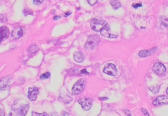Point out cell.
<instances>
[{
    "label": "cell",
    "instance_id": "1",
    "mask_svg": "<svg viewBox=\"0 0 168 116\" xmlns=\"http://www.w3.org/2000/svg\"><path fill=\"white\" fill-rule=\"evenodd\" d=\"M29 103L24 100H16L11 106L12 111L18 116H25L29 111Z\"/></svg>",
    "mask_w": 168,
    "mask_h": 116
},
{
    "label": "cell",
    "instance_id": "2",
    "mask_svg": "<svg viewBox=\"0 0 168 116\" xmlns=\"http://www.w3.org/2000/svg\"><path fill=\"white\" fill-rule=\"evenodd\" d=\"M100 41L99 37L97 35H91L88 36L87 42L85 44V48L88 50H92L97 46Z\"/></svg>",
    "mask_w": 168,
    "mask_h": 116
},
{
    "label": "cell",
    "instance_id": "3",
    "mask_svg": "<svg viewBox=\"0 0 168 116\" xmlns=\"http://www.w3.org/2000/svg\"><path fill=\"white\" fill-rule=\"evenodd\" d=\"M107 23L105 20H99L96 18H94L91 20V29L94 31L99 32H101V30L103 29V28L106 26Z\"/></svg>",
    "mask_w": 168,
    "mask_h": 116
},
{
    "label": "cell",
    "instance_id": "4",
    "mask_svg": "<svg viewBox=\"0 0 168 116\" xmlns=\"http://www.w3.org/2000/svg\"><path fill=\"white\" fill-rule=\"evenodd\" d=\"M85 86V80L84 79H80L77 81L72 87V93L75 95L81 94L84 91Z\"/></svg>",
    "mask_w": 168,
    "mask_h": 116
},
{
    "label": "cell",
    "instance_id": "5",
    "mask_svg": "<svg viewBox=\"0 0 168 116\" xmlns=\"http://www.w3.org/2000/svg\"><path fill=\"white\" fill-rule=\"evenodd\" d=\"M103 71L104 73L111 76H116L118 73L115 65L111 63H108L105 65Z\"/></svg>",
    "mask_w": 168,
    "mask_h": 116
},
{
    "label": "cell",
    "instance_id": "6",
    "mask_svg": "<svg viewBox=\"0 0 168 116\" xmlns=\"http://www.w3.org/2000/svg\"><path fill=\"white\" fill-rule=\"evenodd\" d=\"M152 70L158 76H162L166 73L165 66L160 62H156L153 65Z\"/></svg>",
    "mask_w": 168,
    "mask_h": 116
},
{
    "label": "cell",
    "instance_id": "7",
    "mask_svg": "<svg viewBox=\"0 0 168 116\" xmlns=\"http://www.w3.org/2000/svg\"><path fill=\"white\" fill-rule=\"evenodd\" d=\"M78 103L81 105L82 108L85 111L90 110L92 106V100L91 99L81 98L78 100Z\"/></svg>",
    "mask_w": 168,
    "mask_h": 116
},
{
    "label": "cell",
    "instance_id": "8",
    "mask_svg": "<svg viewBox=\"0 0 168 116\" xmlns=\"http://www.w3.org/2000/svg\"><path fill=\"white\" fill-rule=\"evenodd\" d=\"M39 94V88L34 87L33 88H29L28 92V97L30 101H33L36 100L37 96Z\"/></svg>",
    "mask_w": 168,
    "mask_h": 116
},
{
    "label": "cell",
    "instance_id": "9",
    "mask_svg": "<svg viewBox=\"0 0 168 116\" xmlns=\"http://www.w3.org/2000/svg\"><path fill=\"white\" fill-rule=\"evenodd\" d=\"M110 27L108 24H107L103 28V29L101 30V34L103 36L106 38H116L117 36V35H114L112 34H111V32H110Z\"/></svg>",
    "mask_w": 168,
    "mask_h": 116
},
{
    "label": "cell",
    "instance_id": "10",
    "mask_svg": "<svg viewBox=\"0 0 168 116\" xmlns=\"http://www.w3.org/2000/svg\"><path fill=\"white\" fill-rule=\"evenodd\" d=\"M167 103H168V96L166 95H160L153 101V104L155 106H159Z\"/></svg>",
    "mask_w": 168,
    "mask_h": 116
},
{
    "label": "cell",
    "instance_id": "11",
    "mask_svg": "<svg viewBox=\"0 0 168 116\" xmlns=\"http://www.w3.org/2000/svg\"><path fill=\"white\" fill-rule=\"evenodd\" d=\"M158 50V48L157 47H154L148 50H142L139 52V55L141 57L145 58L147 57L150 56L151 55L154 54Z\"/></svg>",
    "mask_w": 168,
    "mask_h": 116
},
{
    "label": "cell",
    "instance_id": "12",
    "mask_svg": "<svg viewBox=\"0 0 168 116\" xmlns=\"http://www.w3.org/2000/svg\"><path fill=\"white\" fill-rule=\"evenodd\" d=\"M11 78L9 76L1 79V90H5L8 89L10 86Z\"/></svg>",
    "mask_w": 168,
    "mask_h": 116
},
{
    "label": "cell",
    "instance_id": "13",
    "mask_svg": "<svg viewBox=\"0 0 168 116\" xmlns=\"http://www.w3.org/2000/svg\"><path fill=\"white\" fill-rule=\"evenodd\" d=\"M23 34V31L20 27L14 28L11 32V36L14 39H18L20 38Z\"/></svg>",
    "mask_w": 168,
    "mask_h": 116
},
{
    "label": "cell",
    "instance_id": "14",
    "mask_svg": "<svg viewBox=\"0 0 168 116\" xmlns=\"http://www.w3.org/2000/svg\"><path fill=\"white\" fill-rule=\"evenodd\" d=\"M0 31H1V41H2L8 38L10 35V31H9V28L5 26L1 27Z\"/></svg>",
    "mask_w": 168,
    "mask_h": 116
},
{
    "label": "cell",
    "instance_id": "15",
    "mask_svg": "<svg viewBox=\"0 0 168 116\" xmlns=\"http://www.w3.org/2000/svg\"><path fill=\"white\" fill-rule=\"evenodd\" d=\"M74 60L77 62H81L84 61V57L81 53L76 52L74 53Z\"/></svg>",
    "mask_w": 168,
    "mask_h": 116
},
{
    "label": "cell",
    "instance_id": "16",
    "mask_svg": "<svg viewBox=\"0 0 168 116\" xmlns=\"http://www.w3.org/2000/svg\"><path fill=\"white\" fill-rule=\"evenodd\" d=\"M110 3L114 10H116L121 6V3L118 1H110Z\"/></svg>",
    "mask_w": 168,
    "mask_h": 116
},
{
    "label": "cell",
    "instance_id": "17",
    "mask_svg": "<svg viewBox=\"0 0 168 116\" xmlns=\"http://www.w3.org/2000/svg\"><path fill=\"white\" fill-rule=\"evenodd\" d=\"M60 99L64 103H69L71 101H72V98L70 97V96H68V95H65V96H60Z\"/></svg>",
    "mask_w": 168,
    "mask_h": 116
},
{
    "label": "cell",
    "instance_id": "18",
    "mask_svg": "<svg viewBox=\"0 0 168 116\" xmlns=\"http://www.w3.org/2000/svg\"><path fill=\"white\" fill-rule=\"evenodd\" d=\"M160 89L159 85H156L153 86L151 87L150 88V90L151 92L153 93V94H157V92H159Z\"/></svg>",
    "mask_w": 168,
    "mask_h": 116
},
{
    "label": "cell",
    "instance_id": "19",
    "mask_svg": "<svg viewBox=\"0 0 168 116\" xmlns=\"http://www.w3.org/2000/svg\"><path fill=\"white\" fill-rule=\"evenodd\" d=\"M160 20L165 26L168 28V19L166 17L164 16H161L160 17Z\"/></svg>",
    "mask_w": 168,
    "mask_h": 116
},
{
    "label": "cell",
    "instance_id": "20",
    "mask_svg": "<svg viewBox=\"0 0 168 116\" xmlns=\"http://www.w3.org/2000/svg\"><path fill=\"white\" fill-rule=\"evenodd\" d=\"M38 50V47L35 45H31L29 48V52L30 53H35Z\"/></svg>",
    "mask_w": 168,
    "mask_h": 116
},
{
    "label": "cell",
    "instance_id": "21",
    "mask_svg": "<svg viewBox=\"0 0 168 116\" xmlns=\"http://www.w3.org/2000/svg\"><path fill=\"white\" fill-rule=\"evenodd\" d=\"M50 76V73L49 72L45 73L42 74L40 76V78L41 79H46L49 78Z\"/></svg>",
    "mask_w": 168,
    "mask_h": 116
},
{
    "label": "cell",
    "instance_id": "22",
    "mask_svg": "<svg viewBox=\"0 0 168 116\" xmlns=\"http://www.w3.org/2000/svg\"><path fill=\"white\" fill-rule=\"evenodd\" d=\"M24 14L26 16L27 15H33V11H32L31 9H25L24 10H23Z\"/></svg>",
    "mask_w": 168,
    "mask_h": 116
},
{
    "label": "cell",
    "instance_id": "23",
    "mask_svg": "<svg viewBox=\"0 0 168 116\" xmlns=\"http://www.w3.org/2000/svg\"><path fill=\"white\" fill-rule=\"evenodd\" d=\"M32 116H47L46 113H43L42 114L37 113L35 112H33L32 113Z\"/></svg>",
    "mask_w": 168,
    "mask_h": 116
},
{
    "label": "cell",
    "instance_id": "24",
    "mask_svg": "<svg viewBox=\"0 0 168 116\" xmlns=\"http://www.w3.org/2000/svg\"><path fill=\"white\" fill-rule=\"evenodd\" d=\"M141 111H142V112L143 113L145 116H150L148 111L146 110V109L143 108H142V109H141Z\"/></svg>",
    "mask_w": 168,
    "mask_h": 116
},
{
    "label": "cell",
    "instance_id": "25",
    "mask_svg": "<svg viewBox=\"0 0 168 116\" xmlns=\"http://www.w3.org/2000/svg\"><path fill=\"white\" fill-rule=\"evenodd\" d=\"M98 1H95V0H88V2L89 4L90 5L93 6L95 5V4H97L98 2Z\"/></svg>",
    "mask_w": 168,
    "mask_h": 116
},
{
    "label": "cell",
    "instance_id": "26",
    "mask_svg": "<svg viewBox=\"0 0 168 116\" xmlns=\"http://www.w3.org/2000/svg\"><path fill=\"white\" fill-rule=\"evenodd\" d=\"M125 115L126 116H132V114H131V111L127 109H125L124 110Z\"/></svg>",
    "mask_w": 168,
    "mask_h": 116
},
{
    "label": "cell",
    "instance_id": "27",
    "mask_svg": "<svg viewBox=\"0 0 168 116\" xmlns=\"http://www.w3.org/2000/svg\"><path fill=\"white\" fill-rule=\"evenodd\" d=\"M33 2H34V4L35 5H39L40 4L42 3L44 1H35L34 0Z\"/></svg>",
    "mask_w": 168,
    "mask_h": 116
},
{
    "label": "cell",
    "instance_id": "28",
    "mask_svg": "<svg viewBox=\"0 0 168 116\" xmlns=\"http://www.w3.org/2000/svg\"><path fill=\"white\" fill-rule=\"evenodd\" d=\"M142 6V4H134L133 5V7H134V8H135V9H137V8H139V7H141V6Z\"/></svg>",
    "mask_w": 168,
    "mask_h": 116
},
{
    "label": "cell",
    "instance_id": "29",
    "mask_svg": "<svg viewBox=\"0 0 168 116\" xmlns=\"http://www.w3.org/2000/svg\"><path fill=\"white\" fill-rule=\"evenodd\" d=\"M81 74H89V73L87 72L86 69H84L81 70Z\"/></svg>",
    "mask_w": 168,
    "mask_h": 116
},
{
    "label": "cell",
    "instance_id": "30",
    "mask_svg": "<svg viewBox=\"0 0 168 116\" xmlns=\"http://www.w3.org/2000/svg\"><path fill=\"white\" fill-rule=\"evenodd\" d=\"M49 116H58L57 114L55 113L54 112H52L49 114Z\"/></svg>",
    "mask_w": 168,
    "mask_h": 116
},
{
    "label": "cell",
    "instance_id": "31",
    "mask_svg": "<svg viewBox=\"0 0 168 116\" xmlns=\"http://www.w3.org/2000/svg\"><path fill=\"white\" fill-rule=\"evenodd\" d=\"M60 18H61V16H59V15H56V16L54 17L53 19L55 20H58V19H60Z\"/></svg>",
    "mask_w": 168,
    "mask_h": 116
},
{
    "label": "cell",
    "instance_id": "32",
    "mask_svg": "<svg viewBox=\"0 0 168 116\" xmlns=\"http://www.w3.org/2000/svg\"><path fill=\"white\" fill-rule=\"evenodd\" d=\"M0 115H1V116H5L4 111L2 109H1V110H0Z\"/></svg>",
    "mask_w": 168,
    "mask_h": 116
},
{
    "label": "cell",
    "instance_id": "33",
    "mask_svg": "<svg viewBox=\"0 0 168 116\" xmlns=\"http://www.w3.org/2000/svg\"><path fill=\"white\" fill-rule=\"evenodd\" d=\"M62 116H69V115H68V114L67 113V112H63L62 113Z\"/></svg>",
    "mask_w": 168,
    "mask_h": 116
},
{
    "label": "cell",
    "instance_id": "34",
    "mask_svg": "<svg viewBox=\"0 0 168 116\" xmlns=\"http://www.w3.org/2000/svg\"><path fill=\"white\" fill-rule=\"evenodd\" d=\"M9 116H18V115H16V114H15L14 113H12L10 112V115H9Z\"/></svg>",
    "mask_w": 168,
    "mask_h": 116
},
{
    "label": "cell",
    "instance_id": "35",
    "mask_svg": "<svg viewBox=\"0 0 168 116\" xmlns=\"http://www.w3.org/2000/svg\"><path fill=\"white\" fill-rule=\"evenodd\" d=\"M71 14H72V13H70V12L66 13L65 14V17H67L68 15H71Z\"/></svg>",
    "mask_w": 168,
    "mask_h": 116
},
{
    "label": "cell",
    "instance_id": "36",
    "mask_svg": "<svg viewBox=\"0 0 168 116\" xmlns=\"http://www.w3.org/2000/svg\"><path fill=\"white\" fill-rule=\"evenodd\" d=\"M100 99L102 100H105L107 99V97H100Z\"/></svg>",
    "mask_w": 168,
    "mask_h": 116
},
{
    "label": "cell",
    "instance_id": "37",
    "mask_svg": "<svg viewBox=\"0 0 168 116\" xmlns=\"http://www.w3.org/2000/svg\"><path fill=\"white\" fill-rule=\"evenodd\" d=\"M167 94H168V87L167 89Z\"/></svg>",
    "mask_w": 168,
    "mask_h": 116
}]
</instances>
